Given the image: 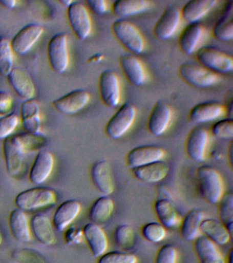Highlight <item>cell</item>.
Here are the masks:
<instances>
[{
	"instance_id": "1",
	"label": "cell",
	"mask_w": 233,
	"mask_h": 263,
	"mask_svg": "<svg viewBox=\"0 0 233 263\" xmlns=\"http://www.w3.org/2000/svg\"><path fill=\"white\" fill-rule=\"evenodd\" d=\"M196 175L202 197L208 203H219L224 194V184L218 171L213 166L203 165L198 167Z\"/></svg>"
},
{
	"instance_id": "2",
	"label": "cell",
	"mask_w": 233,
	"mask_h": 263,
	"mask_svg": "<svg viewBox=\"0 0 233 263\" xmlns=\"http://www.w3.org/2000/svg\"><path fill=\"white\" fill-rule=\"evenodd\" d=\"M195 55L198 64L218 75L231 73L233 71L232 57L217 47H201L196 51Z\"/></svg>"
},
{
	"instance_id": "3",
	"label": "cell",
	"mask_w": 233,
	"mask_h": 263,
	"mask_svg": "<svg viewBox=\"0 0 233 263\" xmlns=\"http://www.w3.org/2000/svg\"><path fill=\"white\" fill-rule=\"evenodd\" d=\"M112 30L118 42L133 55L140 54L144 51V37L132 23L118 18L112 24Z\"/></svg>"
},
{
	"instance_id": "4",
	"label": "cell",
	"mask_w": 233,
	"mask_h": 263,
	"mask_svg": "<svg viewBox=\"0 0 233 263\" xmlns=\"http://www.w3.org/2000/svg\"><path fill=\"white\" fill-rule=\"evenodd\" d=\"M56 199V193L53 189L35 187L19 193L15 198V203L22 211H32L54 204Z\"/></svg>"
},
{
	"instance_id": "5",
	"label": "cell",
	"mask_w": 233,
	"mask_h": 263,
	"mask_svg": "<svg viewBox=\"0 0 233 263\" xmlns=\"http://www.w3.org/2000/svg\"><path fill=\"white\" fill-rule=\"evenodd\" d=\"M179 77L185 83L196 88L209 87L218 83L220 76L210 71L200 64L187 62L180 65L178 70Z\"/></svg>"
},
{
	"instance_id": "6",
	"label": "cell",
	"mask_w": 233,
	"mask_h": 263,
	"mask_svg": "<svg viewBox=\"0 0 233 263\" xmlns=\"http://www.w3.org/2000/svg\"><path fill=\"white\" fill-rule=\"evenodd\" d=\"M136 110L130 102L124 103L106 123L105 133L112 139H118L128 133L134 124Z\"/></svg>"
},
{
	"instance_id": "7",
	"label": "cell",
	"mask_w": 233,
	"mask_h": 263,
	"mask_svg": "<svg viewBox=\"0 0 233 263\" xmlns=\"http://www.w3.org/2000/svg\"><path fill=\"white\" fill-rule=\"evenodd\" d=\"M48 57L50 67L56 73H62L68 68L69 57L68 36L59 32L50 39L48 45Z\"/></svg>"
},
{
	"instance_id": "8",
	"label": "cell",
	"mask_w": 233,
	"mask_h": 263,
	"mask_svg": "<svg viewBox=\"0 0 233 263\" xmlns=\"http://www.w3.org/2000/svg\"><path fill=\"white\" fill-rule=\"evenodd\" d=\"M67 18L77 38L86 40L91 35L93 25L87 6L81 2L73 1L67 8Z\"/></svg>"
},
{
	"instance_id": "9",
	"label": "cell",
	"mask_w": 233,
	"mask_h": 263,
	"mask_svg": "<svg viewBox=\"0 0 233 263\" xmlns=\"http://www.w3.org/2000/svg\"><path fill=\"white\" fill-rule=\"evenodd\" d=\"M98 87L100 98L106 106L114 108L120 101V82L117 74L112 70L102 72L99 78Z\"/></svg>"
},
{
	"instance_id": "10",
	"label": "cell",
	"mask_w": 233,
	"mask_h": 263,
	"mask_svg": "<svg viewBox=\"0 0 233 263\" xmlns=\"http://www.w3.org/2000/svg\"><path fill=\"white\" fill-rule=\"evenodd\" d=\"M91 100L87 90L75 89L53 102V106L58 112L65 115H73L84 108Z\"/></svg>"
},
{
	"instance_id": "11",
	"label": "cell",
	"mask_w": 233,
	"mask_h": 263,
	"mask_svg": "<svg viewBox=\"0 0 233 263\" xmlns=\"http://www.w3.org/2000/svg\"><path fill=\"white\" fill-rule=\"evenodd\" d=\"M209 143V133L202 127H196L189 132L185 143L186 153L196 162L205 160L206 150Z\"/></svg>"
},
{
	"instance_id": "12",
	"label": "cell",
	"mask_w": 233,
	"mask_h": 263,
	"mask_svg": "<svg viewBox=\"0 0 233 263\" xmlns=\"http://www.w3.org/2000/svg\"><path fill=\"white\" fill-rule=\"evenodd\" d=\"M44 31V28L39 24L26 25L12 39V50L18 55L26 54L37 42Z\"/></svg>"
},
{
	"instance_id": "13",
	"label": "cell",
	"mask_w": 233,
	"mask_h": 263,
	"mask_svg": "<svg viewBox=\"0 0 233 263\" xmlns=\"http://www.w3.org/2000/svg\"><path fill=\"white\" fill-rule=\"evenodd\" d=\"M181 22V12L175 6L165 8L155 23L153 34L159 40H167L177 32Z\"/></svg>"
},
{
	"instance_id": "14",
	"label": "cell",
	"mask_w": 233,
	"mask_h": 263,
	"mask_svg": "<svg viewBox=\"0 0 233 263\" xmlns=\"http://www.w3.org/2000/svg\"><path fill=\"white\" fill-rule=\"evenodd\" d=\"M207 35V30L199 22L191 23L182 30L179 39L180 49L185 54L195 53Z\"/></svg>"
},
{
	"instance_id": "15",
	"label": "cell",
	"mask_w": 233,
	"mask_h": 263,
	"mask_svg": "<svg viewBox=\"0 0 233 263\" xmlns=\"http://www.w3.org/2000/svg\"><path fill=\"white\" fill-rule=\"evenodd\" d=\"M162 147L155 145L138 146L128 152L126 162L130 168L138 167L152 162L160 161L165 157Z\"/></svg>"
},
{
	"instance_id": "16",
	"label": "cell",
	"mask_w": 233,
	"mask_h": 263,
	"mask_svg": "<svg viewBox=\"0 0 233 263\" xmlns=\"http://www.w3.org/2000/svg\"><path fill=\"white\" fill-rule=\"evenodd\" d=\"M173 111L166 103L159 101L151 110L147 121V128L155 137L162 135L171 124Z\"/></svg>"
},
{
	"instance_id": "17",
	"label": "cell",
	"mask_w": 233,
	"mask_h": 263,
	"mask_svg": "<svg viewBox=\"0 0 233 263\" xmlns=\"http://www.w3.org/2000/svg\"><path fill=\"white\" fill-rule=\"evenodd\" d=\"M3 149L8 173L12 176H17L23 164L24 152L16 135L4 140Z\"/></svg>"
},
{
	"instance_id": "18",
	"label": "cell",
	"mask_w": 233,
	"mask_h": 263,
	"mask_svg": "<svg viewBox=\"0 0 233 263\" xmlns=\"http://www.w3.org/2000/svg\"><path fill=\"white\" fill-rule=\"evenodd\" d=\"M91 176L94 186L102 194L108 196L114 192V179L108 161L101 160L94 163L91 170Z\"/></svg>"
},
{
	"instance_id": "19",
	"label": "cell",
	"mask_w": 233,
	"mask_h": 263,
	"mask_svg": "<svg viewBox=\"0 0 233 263\" xmlns=\"http://www.w3.org/2000/svg\"><path fill=\"white\" fill-rule=\"evenodd\" d=\"M54 166V158L50 152L43 150L38 152L29 172V180L32 184H41L46 182Z\"/></svg>"
},
{
	"instance_id": "20",
	"label": "cell",
	"mask_w": 233,
	"mask_h": 263,
	"mask_svg": "<svg viewBox=\"0 0 233 263\" xmlns=\"http://www.w3.org/2000/svg\"><path fill=\"white\" fill-rule=\"evenodd\" d=\"M225 112L224 105L215 101H208L192 107L189 112V119L194 123L210 122L223 116Z\"/></svg>"
},
{
	"instance_id": "21",
	"label": "cell",
	"mask_w": 233,
	"mask_h": 263,
	"mask_svg": "<svg viewBox=\"0 0 233 263\" xmlns=\"http://www.w3.org/2000/svg\"><path fill=\"white\" fill-rule=\"evenodd\" d=\"M119 64L124 77L134 86H142L146 81V71L140 59L133 54H123Z\"/></svg>"
},
{
	"instance_id": "22",
	"label": "cell",
	"mask_w": 233,
	"mask_h": 263,
	"mask_svg": "<svg viewBox=\"0 0 233 263\" xmlns=\"http://www.w3.org/2000/svg\"><path fill=\"white\" fill-rule=\"evenodd\" d=\"M7 78L10 85L19 98L25 101L33 99L35 86L31 78L24 70L19 67L13 68Z\"/></svg>"
},
{
	"instance_id": "23",
	"label": "cell",
	"mask_w": 233,
	"mask_h": 263,
	"mask_svg": "<svg viewBox=\"0 0 233 263\" xmlns=\"http://www.w3.org/2000/svg\"><path fill=\"white\" fill-rule=\"evenodd\" d=\"M83 238L87 241L92 254L95 257L101 256L108 248V239L101 226L93 223L86 224L82 229Z\"/></svg>"
},
{
	"instance_id": "24",
	"label": "cell",
	"mask_w": 233,
	"mask_h": 263,
	"mask_svg": "<svg viewBox=\"0 0 233 263\" xmlns=\"http://www.w3.org/2000/svg\"><path fill=\"white\" fill-rule=\"evenodd\" d=\"M81 204L75 199H69L59 205L53 216V226L58 231H63L79 215Z\"/></svg>"
},
{
	"instance_id": "25",
	"label": "cell",
	"mask_w": 233,
	"mask_h": 263,
	"mask_svg": "<svg viewBox=\"0 0 233 263\" xmlns=\"http://www.w3.org/2000/svg\"><path fill=\"white\" fill-rule=\"evenodd\" d=\"M135 178L141 182L146 183H156L163 180L168 174L169 166L165 162H152L131 168Z\"/></svg>"
},
{
	"instance_id": "26",
	"label": "cell",
	"mask_w": 233,
	"mask_h": 263,
	"mask_svg": "<svg viewBox=\"0 0 233 263\" xmlns=\"http://www.w3.org/2000/svg\"><path fill=\"white\" fill-rule=\"evenodd\" d=\"M30 232L40 243L50 246L56 242V234L53 224L47 216L38 214L30 220Z\"/></svg>"
},
{
	"instance_id": "27",
	"label": "cell",
	"mask_w": 233,
	"mask_h": 263,
	"mask_svg": "<svg viewBox=\"0 0 233 263\" xmlns=\"http://www.w3.org/2000/svg\"><path fill=\"white\" fill-rule=\"evenodd\" d=\"M20 118L22 127L26 133H40V117L39 106L34 99L24 101L20 108Z\"/></svg>"
},
{
	"instance_id": "28",
	"label": "cell",
	"mask_w": 233,
	"mask_h": 263,
	"mask_svg": "<svg viewBox=\"0 0 233 263\" xmlns=\"http://www.w3.org/2000/svg\"><path fill=\"white\" fill-rule=\"evenodd\" d=\"M194 249L200 263H225L218 246L205 236L200 235L194 240Z\"/></svg>"
},
{
	"instance_id": "29",
	"label": "cell",
	"mask_w": 233,
	"mask_h": 263,
	"mask_svg": "<svg viewBox=\"0 0 233 263\" xmlns=\"http://www.w3.org/2000/svg\"><path fill=\"white\" fill-rule=\"evenodd\" d=\"M233 2H227L222 14L213 28V34L219 41H232L233 39Z\"/></svg>"
},
{
	"instance_id": "30",
	"label": "cell",
	"mask_w": 233,
	"mask_h": 263,
	"mask_svg": "<svg viewBox=\"0 0 233 263\" xmlns=\"http://www.w3.org/2000/svg\"><path fill=\"white\" fill-rule=\"evenodd\" d=\"M9 226L12 235L18 241L28 242L31 240V234L27 215L19 209L13 210L9 214Z\"/></svg>"
},
{
	"instance_id": "31",
	"label": "cell",
	"mask_w": 233,
	"mask_h": 263,
	"mask_svg": "<svg viewBox=\"0 0 233 263\" xmlns=\"http://www.w3.org/2000/svg\"><path fill=\"white\" fill-rule=\"evenodd\" d=\"M217 3L218 2L216 0H192L187 2L180 10L181 18L188 24L199 22Z\"/></svg>"
},
{
	"instance_id": "32",
	"label": "cell",
	"mask_w": 233,
	"mask_h": 263,
	"mask_svg": "<svg viewBox=\"0 0 233 263\" xmlns=\"http://www.w3.org/2000/svg\"><path fill=\"white\" fill-rule=\"evenodd\" d=\"M200 232L217 246H223L230 241L231 234L219 220L204 218L200 226Z\"/></svg>"
},
{
	"instance_id": "33",
	"label": "cell",
	"mask_w": 233,
	"mask_h": 263,
	"mask_svg": "<svg viewBox=\"0 0 233 263\" xmlns=\"http://www.w3.org/2000/svg\"><path fill=\"white\" fill-rule=\"evenodd\" d=\"M154 210L159 223L165 228H177L181 224V218L168 199H157L154 203Z\"/></svg>"
},
{
	"instance_id": "34",
	"label": "cell",
	"mask_w": 233,
	"mask_h": 263,
	"mask_svg": "<svg viewBox=\"0 0 233 263\" xmlns=\"http://www.w3.org/2000/svg\"><path fill=\"white\" fill-rule=\"evenodd\" d=\"M204 219V213L200 209H192L181 220V235L186 240H194L200 236V226Z\"/></svg>"
},
{
	"instance_id": "35",
	"label": "cell",
	"mask_w": 233,
	"mask_h": 263,
	"mask_svg": "<svg viewBox=\"0 0 233 263\" xmlns=\"http://www.w3.org/2000/svg\"><path fill=\"white\" fill-rule=\"evenodd\" d=\"M114 209V201L110 197L103 195L96 199L89 211V217L91 223L97 225L105 223L111 217Z\"/></svg>"
},
{
	"instance_id": "36",
	"label": "cell",
	"mask_w": 233,
	"mask_h": 263,
	"mask_svg": "<svg viewBox=\"0 0 233 263\" xmlns=\"http://www.w3.org/2000/svg\"><path fill=\"white\" fill-rule=\"evenodd\" d=\"M150 7L151 2L146 0H117L112 5L114 14L121 18L142 13Z\"/></svg>"
},
{
	"instance_id": "37",
	"label": "cell",
	"mask_w": 233,
	"mask_h": 263,
	"mask_svg": "<svg viewBox=\"0 0 233 263\" xmlns=\"http://www.w3.org/2000/svg\"><path fill=\"white\" fill-rule=\"evenodd\" d=\"M24 153L27 152H34L41 149L46 145L47 138L43 134L25 133L16 135Z\"/></svg>"
},
{
	"instance_id": "38",
	"label": "cell",
	"mask_w": 233,
	"mask_h": 263,
	"mask_svg": "<svg viewBox=\"0 0 233 263\" xmlns=\"http://www.w3.org/2000/svg\"><path fill=\"white\" fill-rule=\"evenodd\" d=\"M220 203V221L232 235L233 226V195L231 192L224 193Z\"/></svg>"
},
{
	"instance_id": "39",
	"label": "cell",
	"mask_w": 233,
	"mask_h": 263,
	"mask_svg": "<svg viewBox=\"0 0 233 263\" xmlns=\"http://www.w3.org/2000/svg\"><path fill=\"white\" fill-rule=\"evenodd\" d=\"M13 51L11 43L5 36H0V75L7 76L13 69Z\"/></svg>"
},
{
	"instance_id": "40",
	"label": "cell",
	"mask_w": 233,
	"mask_h": 263,
	"mask_svg": "<svg viewBox=\"0 0 233 263\" xmlns=\"http://www.w3.org/2000/svg\"><path fill=\"white\" fill-rule=\"evenodd\" d=\"M141 233L144 239L149 242L157 243L164 239L166 236V228L159 222H150L143 226Z\"/></svg>"
},
{
	"instance_id": "41",
	"label": "cell",
	"mask_w": 233,
	"mask_h": 263,
	"mask_svg": "<svg viewBox=\"0 0 233 263\" xmlns=\"http://www.w3.org/2000/svg\"><path fill=\"white\" fill-rule=\"evenodd\" d=\"M97 263H138V258L132 253L111 251L99 256Z\"/></svg>"
},
{
	"instance_id": "42",
	"label": "cell",
	"mask_w": 233,
	"mask_h": 263,
	"mask_svg": "<svg viewBox=\"0 0 233 263\" xmlns=\"http://www.w3.org/2000/svg\"><path fill=\"white\" fill-rule=\"evenodd\" d=\"M135 233L133 228L128 224L118 226L114 232V240L120 248H130L134 243Z\"/></svg>"
},
{
	"instance_id": "43",
	"label": "cell",
	"mask_w": 233,
	"mask_h": 263,
	"mask_svg": "<svg viewBox=\"0 0 233 263\" xmlns=\"http://www.w3.org/2000/svg\"><path fill=\"white\" fill-rule=\"evenodd\" d=\"M215 137L220 139L232 140L233 138V119L226 118L216 121L210 129Z\"/></svg>"
},
{
	"instance_id": "44",
	"label": "cell",
	"mask_w": 233,
	"mask_h": 263,
	"mask_svg": "<svg viewBox=\"0 0 233 263\" xmlns=\"http://www.w3.org/2000/svg\"><path fill=\"white\" fill-rule=\"evenodd\" d=\"M13 258L17 263H46L45 257L33 249H22L13 254Z\"/></svg>"
},
{
	"instance_id": "45",
	"label": "cell",
	"mask_w": 233,
	"mask_h": 263,
	"mask_svg": "<svg viewBox=\"0 0 233 263\" xmlns=\"http://www.w3.org/2000/svg\"><path fill=\"white\" fill-rule=\"evenodd\" d=\"M19 119L15 112L0 117V140H5L12 135L19 124Z\"/></svg>"
},
{
	"instance_id": "46",
	"label": "cell",
	"mask_w": 233,
	"mask_h": 263,
	"mask_svg": "<svg viewBox=\"0 0 233 263\" xmlns=\"http://www.w3.org/2000/svg\"><path fill=\"white\" fill-rule=\"evenodd\" d=\"M178 251L173 245L165 244L157 251L155 263H177Z\"/></svg>"
},
{
	"instance_id": "47",
	"label": "cell",
	"mask_w": 233,
	"mask_h": 263,
	"mask_svg": "<svg viewBox=\"0 0 233 263\" xmlns=\"http://www.w3.org/2000/svg\"><path fill=\"white\" fill-rule=\"evenodd\" d=\"M86 4L88 9L98 15H102L108 10V4L105 0H89L86 2Z\"/></svg>"
},
{
	"instance_id": "48",
	"label": "cell",
	"mask_w": 233,
	"mask_h": 263,
	"mask_svg": "<svg viewBox=\"0 0 233 263\" xmlns=\"http://www.w3.org/2000/svg\"><path fill=\"white\" fill-rule=\"evenodd\" d=\"M13 106V98L11 95L0 90V115H6L9 114V111Z\"/></svg>"
},
{
	"instance_id": "49",
	"label": "cell",
	"mask_w": 233,
	"mask_h": 263,
	"mask_svg": "<svg viewBox=\"0 0 233 263\" xmlns=\"http://www.w3.org/2000/svg\"><path fill=\"white\" fill-rule=\"evenodd\" d=\"M65 240L69 244H78L82 241L83 238L82 230L72 227L65 232Z\"/></svg>"
},
{
	"instance_id": "50",
	"label": "cell",
	"mask_w": 233,
	"mask_h": 263,
	"mask_svg": "<svg viewBox=\"0 0 233 263\" xmlns=\"http://www.w3.org/2000/svg\"><path fill=\"white\" fill-rule=\"evenodd\" d=\"M17 1L15 0H0V6L7 8V9H13L15 7Z\"/></svg>"
},
{
	"instance_id": "51",
	"label": "cell",
	"mask_w": 233,
	"mask_h": 263,
	"mask_svg": "<svg viewBox=\"0 0 233 263\" xmlns=\"http://www.w3.org/2000/svg\"><path fill=\"white\" fill-rule=\"evenodd\" d=\"M102 59H103V55L100 54V53H96V54L92 55L90 59H88V63H97L101 62Z\"/></svg>"
},
{
	"instance_id": "52",
	"label": "cell",
	"mask_w": 233,
	"mask_h": 263,
	"mask_svg": "<svg viewBox=\"0 0 233 263\" xmlns=\"http://www.w3.org/2000/svg\"><path fill=\"white\" fill-rule=\"evenodd\" d=\"M227 258H228V260H227V262H228V263H232V258H233L232 249H230V251H229L228 256H227Z\"/></svg>"
},
{
	"instance_id": "53",
	"label": "cell",
	"mask_w": 233,
	"mask_h": 263,
	"mask_svg": "<svg viewBox=\"0 0 233 263\" xmlns=\"http://www.w3.org/2000/svg\"><path fill=\"white\" fill-rule=\"evenodd\" d=\"M72 2L73 1H71V0H60V3L61 4H62V5L65 6V7L68 8L69 5H70V4L72 3Z\"/></svg>"
},
{
	"instance_id": "54",
	"label": "cell",
	"mask_w": 233,
	"mask_h": 263,
	"mask_svg": "<svg viewBox=\"0 0 233 263\" xmlns=\"http://www.w3.org/2000/svg\"><path fill=\"white\" fill-rule=\"evenodd\" d=\"M3 241V234H2L1 232H0V245L2 244V242Z\"/></svg>"
}]
</instances>
